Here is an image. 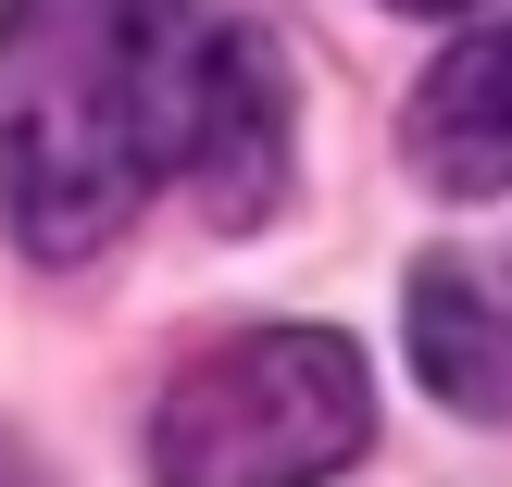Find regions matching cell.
I'll return each mask as SVG.
<instances>
[{"instance_id": "6da1fadb", "label": "cell", "mask_w": 512, "mask_h": 487, "mask_svg": "<svg viewBox=\"0 0 512 487\" xmlns=\"http://www.w3.org/2000/svg\"><path fill=\"white\" fill-rule=\"evenodd\" d=\"M213 0H0V213L13 250L88 263L175 175Z\"/></svg>"}, {"instance_id": "52a82bcc", "label": "cell", "mask_w": 512, "mask_h": 487, "mask_svg": "<svg viewBox=\"0 0 512 487\" xmlns=\"http://www.w3.org/2000/svg\"><path fill=\"white\" fill-rule=\"evenodd\" d=\"M0 487H13V463H0Z\"/></svg>"}, {"instance_id": "5b68a950", "label": "cell", "mask_w": 512, "mask_h": 487, "mask_svg": "<svg viewBox=\"0 0 512 487\" xmlns=\"http://www.w3.org/2000/svg\"><path fill=\"white\" fill-rule=\"evenodd\" d=\"M413 375L450 400V413H500V400H512L500 338H488V300H475L450 263H425V275H413Z\"/></svg>"}, {"instance_id": "7a4b0ae2", "label": "cell", "mask_w": 512, "mask_h": 487, "mask_svg": "<svg viewBox=\"0 0 512 487\" xmlns=\"http://www.w3.org/2000/svg\"><path fill=\"white\" fill-rule=\"evenodd\" d=\"M375 438V375L338 325H250L150 413V487H325Z\"/></svg>"}, {"instance_id": "277c9868", "label": "cell", "mask_w": 512, "mask_h": 487, "mask_svg": "<svg viewBox=\"0 0 512 487\" xmlns=\"http://www.w3.org/2000/svg\"><path fill=\"white\" fill-rule=\"evenodd\" d=\"M400 150L438 200H500L512 188V13L463 25V38L425 63L413 113H400Z\"/></svg>"}, {"instance_id": "8992f818", "label": "cell", "mask_w": 512, "mask_h": 487, "mask_svg": "<svg viewBox=\"0 0 512 487\" xmlns=\"http://www.w3.org/2000/svg\"><path fill=\"white\" fill-rule=\"evenodd\" d=\"M388 13H475V0H388Z\"/></svg>"}, {"instance_id": "3957f363", "label": "cell", "mask_w": 512, "mask_h": 487, "mask_svg": "<svg viewBox=\"0 0 512 487\" xmlns=\"http://www.w3.org/2000/svg\"><path fill=\"white\" fill-rule=\"evenodd\" d=\"M175 175L213 200V225H263L275 213V188H288V63H275V38L213 25V63H200Z\"/></svg>"}]
</instances>
